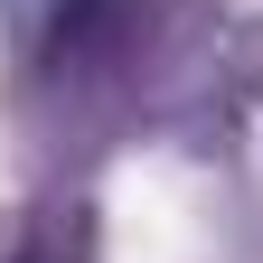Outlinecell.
<instances>
[{"mask_svg":"<svg viewBox=\"0 0 263 263\" xmlns=\"http://www.w3.org/2000/svg\"><path fill=\"white\" fill-rule=\"evenodd\" d=\"M28 10H57V0H28Z\"/></svg>","mask_w":263,"mask_h":263,"instance_id":"cell-1","label":"cell"}]
</instances>
